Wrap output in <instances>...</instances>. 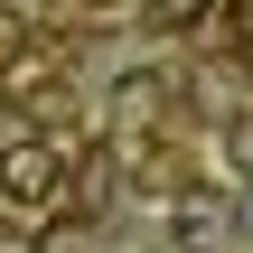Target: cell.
Wrapping results in <instances>:
<instances>
[{"instance_id":"obj_1","label":"cell","mask_w":253,"mask_h":253,"mask_svg":"<svg viewBox=\"0 0 253 253\" xmlns=\"http://www.w3.org/2000/svg\"><path fill=\"white\" fill-rule=\"evenodd\" d=\"M56 197H66V160H56V141H47V131L0 141V216H56Z\"/></svg>"},{"instance_id":"obj_6","label":"cell","mask_w":253,"mask_h":253,"mask_svg":"<svg viewBox=\"0 0 253 253\" xmlns=\"http://www.w3.org/2000/svg\"><path fill=\"white\" fill-rule=\"evenodd\" d=\"M38 253H94V235H84V225H47V235H38Z\"/></svg>"},{"instance_id":"obj_3","label":"cell","mask_w":253,"mask_h":253,"mask_svg":"<svg viewBox=\"0 0 253 253\" xmlns=\"http://www.w3.org/2000/svg\"><path fill=\"white\" fill-rule=\"evenodd\" d=\"M66 122H75V94H66L56 75H38V84H28V131H47V141H56Z\"/></svg>"},{"instance_id":"obj_4","label":"cell","mask_w":253,"mask_h":253,"mask_svg":"<svg viewBox=\"0 0 253 253\" xmlns=\"http://www.w3.org/2000/svg\"><path fill=\"white\" fill-rule=\"evenodd\" d=\"M141 9H150V28H169V38H188V28L216 19V0H141Z\"/></svg>"},{"instance_id":"obj_5","label":"cell","mask_w":253,"mask_h":253,"mask_svg":"<svg viewBox=\"0 0 253 253\" xmlns=\"http://www.w3.org/2000/svg\"><path fill=\"white\" fill-rule=\"evenodd\" d=\"M225 169H235V178H253V113H235V122H225Z\"/></svg>"},{"instance_id":"obj_7","label":"cell","mask_w":253,"mask_h":253,"mask_svg":"<svg viewBox=\"0 0 253 253\" xmlns=\"http://www.w3.org/2000/svg\"><path fill=\"white\" fill-rule=\"evenodd\" d=\"M235 244L253 253V178H244V197H235Z\"/></svg>"},{"instance_id":"obj_2","label":"cell","mask_w":253,"mask_h":253,"mask_svg":"<svg viewBox=\"0 0 253 253\" xmlns=\"http://www.w3.org/2000/svg\"><path fill=\"white\" fill-rule=\"evenodd\" d=\"M169 235H178V244L235 235V197H225V188H178V197H169Z\"/></svg>"}]
</instances>
